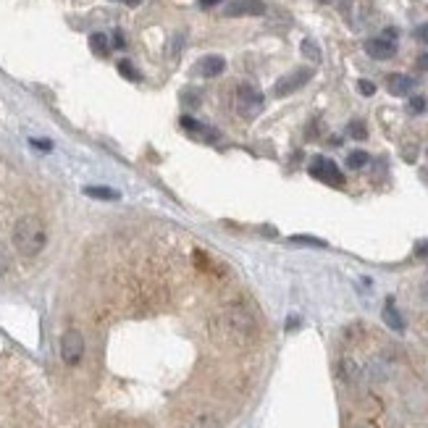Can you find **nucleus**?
Wrapping results in <instances>:
<instances>
[{
    "label": "nucleus",
    "mask_w": 428,
    "mask_h": 428,
    "mask_svg": "<svg viewBox=\"0 0 428 428\" xmlns=\"http://www.w3.org/2000/svg\"><path fill=\"white\" fill-rule=\"evenodd\" d=\"M210 337L223 344H247L258 337V321L247 308L232 305L210 321Z\"/></svg>",
    "instance_id": "f257e3e1"
},
{
    "label": "nucleus",
    "mask_w": 428,
    "mask_h": 428,
    "mask_svg": "<svg viewBox=\"0 0 428 428\" xmlns=\"http://www.w3.org/2000/svg\"><path fill=\"white\" fill-rule=\"evenodd\" d=\"M14 247L19 255H24V258H34V255H40L45 250V245H47V229H45V223L37 218V216H24V218H19L14 226Z\"/></svg>",
    "instance_id": "f03ea898"
},
{
    "label": "nucleus",
    "mask_w": 428,
    "mask_h": 428,
    "mask_svg": "<svg viewBox=\"0 0 428 428\" xmlns=\"http://www.w3.org/2000/svg\"><path fill=\"white\" fill-rule=\"evenodd\" d=\"M236 111L239 116L252 118L263 111V92L252 85H239L236 89Z\"/></svg>",
    "instance_id": "7ed1b4c3"
},
{
    "label": "nucleus",
    "mask_w": 428,
    "mask_h": 428,
    "mask_svg": "<svg viewBox=\"0 0 428 428\" xmlns=\"http://www.w3.org/2000/svg\"><path fill=\"white\" fill-rule=\"evenodd\" d=\"M313 69H308V66H302V69H295V71H289V74H284L273 85V95L276 98H286V95H292V92H297V89H302L308 82L313 79Z\"/></svg>",
    "instance_id": "20e7f679"
},
{
    "label": "nucleus",
    "mask_w": 428,
    "mask_h": 428,
    "mask_svg": "<svg viewBox=\"0 0 428 428\" xmlns=\"http://www.w3.org/2000/svg\"><path fill=\"white\" fill-rule=\"evenodd\" d=\"M60 357H63L66 365H79L82 363V357H85V337L76 328L66 331L60 337Z\"/></svg>",
    "instance_id": "39448f33"
},
{
    "label": "nucleus",
    "mask_w": 428,
    "mask_h": 428,
    "mask_svg": "<svg viewBox=\"0 0 428 428\" xmlns=\"http://www.w3.org/2000/svg\"><path fill=\"white\" fill-rule=\"evenodd\" d=\"M311 177L318 179V181H326V184H334V187H341L344 184V177H341L339 166L334 161H328L324 155H315L311 163Z\"/></svg>",
    "instance_id": "423d86ee"
},
{
    "label": "nucleus",
    "mask_w": 428,
    "mask_h": 428,
    "mask_svg": "<svg viewBox=\"0 0 428 428\" xmlns=\"http://www.w3.org/2000/svg\"><path fill=\"white\" fill-rule=\"evenodd\" d=\"M263 14H266V3L263 0H232L223 8V16H229V19H236V16H263Z\"/></svg>",
    "instance_id": "0eeeda50"
},
{
    "label": "nucleus",
    "mask_w": 428,
    "mask_h": 428,
    "mask_svg": "<svg viewBox=\"0 0 428 428\" xmlns=\"http://www.w3.org/2000/svg\"><path fill=\"white\" fill-rule=\"evenodd\" d=\"M365 53L376 60H389L397 56V45L392 40H384V37H373V40L365 43Z\"/></svg>",
    "instance_id": "6e6552de"
},
{
    "label": "nucleus",
    "mask_w": 428,
    "mask_h": 428,
    "mask_svg": "<svg viewBox=\"0 0 428 428\" xmlns=\"http://www.w3.org/2000/svg\"><path fill=\"white\" fill-rule=\"evenodd\" d=\"M226 71V60L223 56H205L194 63V74L205 76V79H213V76H221Z\"/></svg>",
    "instance_id": "1a4fd4ad"
},
{
    "label": "nucleus",
    "mask_w": 428,
    "mask_h": 428,
    "mask_svg": "<svg viewBox=\"0 0 428 428\" xmlns=\"http://www.w3.org/2000/svg\"><path fill=\"white\" fill-rule=\"evenodd\" d=\"M386 87H389V92H392L394 98H405V95H410L415 89V79L405 74H392L386 79Z\"/></svg>",
    "instance_id": "9d476101"
},
{
    "label": "nucleus",
    "mask_w": 428,
    "mask_h": 428,
    "mask_svg": "<svg viewBox=\"0 0 428 428\" xmlns=\"http://www.w3.org/2000/svg\"><path fill=\"white\" fill-rule=\"evenodd\" d=\"M89 47H92V53H95V56H100V58H105V56L111 53V43H108V37H105L103 32L89 34Z\"/></svg>",
    "instance_id": "9b49d317"
},
{
    "label": "nucleus",
    "mask_w": 428,
    "mask_h": 428,
    "mask_svg": "<svg viewBox=\"0 0 428 428\" xmlns=\"http://www.w3.org/2000/svg\"><path fill=\"white\" fill-rule=\"evenodd\" d=\"M384 321L392 331H402V328H405V321H402V315L397 313V308H394V302H392V300L386 302V308H384Z\"/></svg>",
    "instance_id": "f8f14e48"
},
{
    "label": "nucleus",
    "mask_w": 428,
    "mask_h": 428,
    "mask_svg": "<svg viewBox=\"0 0 428 428\" xmlns=\"http://www.w3.org/2000/svg\"><path fill=\"white\" fill-rule=\"evenodd\" d=\"M339 368H341V379H344L347 384H354V381H360V365L354 363L352 357H344Z\"/></svg>",
    "instance_id": "ddd939ff"
},
{
    "label": "nucleus",
    "mask_w": 428,
    "mask_h": 428,
    "mask_svg": "<svg viewBox=\"0 0 428 428\" xmlns=\"http://www.w3.org/2000/svg\"><path fill=\"white\" fill-rule=\"evenodd\" d=\"M85 194L87 197H95V200H118L121 194L111 187H85Z\"/></svg>",
    "instance_id": "4468645a"
},
{
    "label": "nucleus",
    "mask_w": 428,
    "mask_h": 428,
    "mask_svg": "<svg viewBox=\"0 0 428 428\" xmlns=\"http://www.w3.org/2000/svg\"><path fill=\"white\" fill-rule=\"evenodd\" d=\"M370 161V155L365 153V150H352L350 155H347V168H352V171H357V168H365Z\"/></svg>",
    "instance_id": "2eb2a0df"
},
{
    "label": "nucleus",
    "mask_w": 428,
    "mask_h": 428,
    "mask_svg": "<svg viewBox=\"0 0 428 428\" xmlns=\"http://www.w3.org/2000/svg\"><path fill=\"white\" fill-rule=\"evenodd\" d=\"M302 56L311 58L313 63H321V47H318V43L311 40V37H305V40H302Z\"/></svg>",
    "instance_id": "dca6fc26"
},
{
    "label": "nucleus",
    "mask_w": 428,
    "mask_h": 428,
    "mask_svg": "<svg viewBox=\"0 0 428 428\" xmlns=\"http://www.w3.org/2000/svg\"><path fill=\"white\" fill-rule=\"evenodd\" d=\"M118 74L126 76L129 82H139V79H142V74L132 66V60H118Z\"/></svg>",
    "instance_id": "f3484780"
},
{
    "label": "nucleus",
    "mask_w": 428,
    "mask_h": 428,
    "mask_svg": "<svg viewBox=\"0 0 428 428\" xmlns=\"http://www.w3.org/2000/svg\"><path fill=\"white\" fill-rule=\"evenodd\" d=\"M426 108H428V100L423 98V95H413V98H410V103H407V111H410L413 116L426 113Z\"/></svg>",
    "instance_id": "a211bd4d"
},
{
    "label": "nucleus",
    "mask_w": 428,
    "mask_h": 428,
    "mask_svg": "<svg viewBox=\"0 0 428 428\" xmlns=\"http://www.w3.org/2000/svg\"><path fill=\"white\" fill-rule=\"evenodd\" d=\"M292 245H311V247H326L324 239H318V236H305V234H295L289 239Z\"/></svg>",
    "instance_id": "6ab92c4d"
},
{
    "label": "nucleus",
    "mask_w": 428,
    "mask_h": 428,
    "mask_svg": "<svg viewBox=\"0 0 428 428\" xmlns=\"http://www.w3.org/2000/svg\"><path fill=\"white\" fill-rule=\"evenodd\" d=\"M347 134H350L352 139H365V137H368V129H365V124H363V121H350Z\"/></svg>",
    "instance_id": "aec40b11"
},
{
    "label": "nucleus",
    "mask_w": 428,
    "mask_h": 428,
    "mask_svg": "<svg viewBox=\"0 0 428 428\" xmlns=\"http://www.w3.org/2000/svg\"><path fill=\"white\" fill-rule=\"evenodd\" d=\"M194 428H218V420H216L213 415H200V418L194 420Z\"/></svg>",
    "instance_id": "412c9836"
},
{
    "label": "nucleus",
    "mask_w": 428,
    "mask_h": 428,
    "mask_svg": "<svg viewBox=\"0 0 428 428\" xmlns=\"http://www.w3.org/2000/svg\"><path fill=\"white\" fill-rule=\"evenodd\" d=\"M181 100L190 105V108H194V105H200V95L190 87V89H184V92H181Z\"/></svg>",
    "instance_id": "4be33fe9"
},
{
    "label": "nucleus",
    "mask_w": 428,
    "mask_h": 428,
    "mask_svg": "<svg viewBox=\"0 0 428 428\" xmlns=\"http://www.w3.org/2000/svg\"><path fill=\"white\" fill-rule=\"evenodd\" d=\"M357 89H360V95L370 98V95L376 92V85H373V82H368V79H360V82H357Z\"/></svg>",
    "instance_id": "5701e85b"
},
{
    "label": "nucleus",
    "mask_w": 428,
    "mask_h": 428,
    "mask_svg": "<svg viewBox=\"0 0 428 428\" xmlns=\"http://www.w3.org/2000/svg\"><path fill=\"white\" fill-rule=\"evenodd\" d=\"M179 47H184V34H181V32L174 34V40H171V50H168V56H171V58L179 53Z\"/></svg>",
    "instance_id": "b1692460"
},
{
    "label": "nucleus",
    "mask_w": 428,
    "mask_h": 428,
    "mask_svg": "<svg viewBox=\"0 0 428 428\" xmlns=\"http://www.w3.org/2000/svg\"><path fill=\"white\" fill-rule=\"evenodd\" d=\"M8 266H11V258H8V250L0 245V276L8 271Z\"/></svg>",
    "instance_id": "393cba45"
},
{
    "label": "nucleus",
    "mask_w": 428,
    "mask_h": 428,
    "mask_svg": "<svg viewBox=\"0 0 428 428\" xmlns=\"http://www.w3.org/2000/svg\"><path fill=\"white\" fill-rule=\"evenodd\" d=\"M415 37H418V40H420L423 45H428V21H426V24H420V27L415 30Z\"/></svg>",
    "instance_id": "a878e982"
},
{
    "label": "nucleus",
    "mask_w": 428,
    "mask_h": 428,
    "mask_svg": "<svg viewBox=\"0 0 428 428\" xmlns=\"http://www.w3.org/2000/svg\"><path fill=\"white\" fill-rule=\"evenodd\" d=\"M418 69H420V71H428V53H420V56H418Z\"/></svg>",
    "instance_id": "bb28decb"
},
{
    "label": "nucleus",
    "mask_w": 428,
    "mask_h": 428,
    "mask_svg": "<svg viewBox=\"0 0 428 428\" xmlns=\"http://www.w3.org/2000/svg\"><path fill=\"white\" fill-rule=\"evenodd\" d=\"M32 145H34V148H40V150H50V148H53L47 139H32Z\"/></svg>",
    "instance_id": "cd10ccee"
},
{
    "label": "nucleus",
    "mask_w": 428,
    "mask_h": 428,
    "mask_svg": "<svg viewBox=\"0 0 428 428\" xmlns=\"http://www.w3.org/2000/svg\"><path fill=\"white\" fill-rule=\"evenodd\" d=\"M113 45H116V47H124V45H126V40H124L121 32H113Z\"/></svg>",
    "instance_id": "c85d7f7f"
},
{
    "label": "nucleus",
    "mask_w": 428,
    "mask_h": 428,
    "mask_svg": "<svg viewBox=\"0 0 428 428\" xmlns=\"http://www.w3.org/2000/svg\"><path fill=\"white\" fill-rule=\"evenodd\" d=\"M397 34L399 32L394 30V27H389V30L384 32V40H392V43H394V40H397Z\"/></svg>",
    "instance_id": "c756f323"
},
{
    "label": "nucleus",
    "mask_w": 428,
    "mask_h": 428,
    "mask_svg": "<svg viewBox=\"0 0 428 428\" xmlns=\"http://www.w3.org/2000/svg\"><path fill=\"white\" fill-rule=\"evenodd\" d=\"M418 258H428V242H420V245H418Z\"/></svg>",
    "instance_id": "7c9ffc66"
},
{
    "label": "nucleus",
    "mask_w": 428,
    "mask_h": 428,
    "mask_svg": "<svg viewBox=\"0 0 428 428\" xmlns=\"http://www.w3.org/2000/svg\"><path fill=\"white\" fill-rule=\"evenodd\" d=\"M218 3H223V0H200V8H213Z\"/></svg>",
    "instance_id": "2f4dec72"
},
{
    "label": "nucleus",
    "mask_w": 428,
    "mask_h": 428,
    "mask_svg": "<svg viewBox=\"0 0 428 428\" xmlns=\"http://www.w3.org/2000/svg\"><path fill=\"white\" fill-rule=\"evenodd\" d=\"M124 3H126V5H139L142 0H124Z\"/></svg>",
    "instance_id": "473e14b6"
},
{
    "label": "nucleus",
    "mask_w": 428,
    "mask_h": 428,
    "mask_svg": "<svg viewBox=\"0 0 428 428\" xmlns=\"http://www.w3.org/2000/svg\"><path fill=\"white\" fill-rule=\"evenodd\" d=\"M318 3H331V0H318Z\"/></svg>",
    "instance_id": "72a5a7b5"
},
{
    "label": "nucleus",
    "mask_w": 428,
    "mask_h": 428,
    "mask_svg": "<svg viewBox=\"0 0 428 428\" xmlns=\"http://www.w3.org/2000/svg\"><path fill=\"white\" fill-rule=\"evenodd\" d=\"M357 428H373V426H357Z\"/></svg>",
    "instance_id": "f704fd0d"
},
{
    "label": "nucleus",
    "mask_w": 428,
    "mask_h": 428,
    "mask_svg": "<svg viewBox=\"0 0 428 428\" xmlns=\"http://www.w3.org/2000/svg\"><path fill=\"white\" fill-rule=\"evenodd\" d=\"M426 155H428V148H426Z\"/></svg>",
    "instance_id": "c9c22d12"
}]
</instances>
